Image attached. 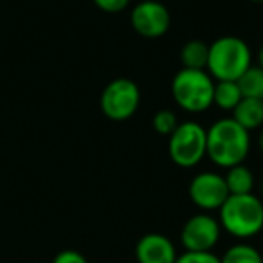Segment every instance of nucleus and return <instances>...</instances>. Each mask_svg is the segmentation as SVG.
<instances>
[{
  "mask_svg": "<svg viewBox=\"0 0 263 263\" xmlns=\"http://www.w3.org/2000/svg\"><path fill=\"white\" fill-rule=\"evenodd\" d=\"M175 263H222L216 254L211 251L197 252V251H184L182 254L177 256Z\"/></svg>",
  "mask_w": 263,
  "mask_h": 263,
  "instance_id": "obj_18",
  "label": "nucleus"
},
{
  "mask_svg": "<svg viewBox=\"0 0 263 263\" xmlns=\"http://www.w3.org/2000/svg\"><path fill=\"white\" fill-rule=\"evenodd\" d=\"M154 128L157 134H161V136H172L173 132H175V128L179 126V117H177V114L173 112V110H159L157 114L154 116Z\"/></svg>",
  "mask_w": 263,
  "mask_h": 263,
  "instance_id": "obj_17",
  "label": "nucleus"
},
{
  "mask_svg": "<svg viewBox=\"0 0 263 263\" xmlns=\"http://www.w3.org/2000/svg\"><path fill=\"white\" fill-rule=\"evenodd\" d=\"M243 98L263 99V69L258 65H251L236 80Z\"/></svg>",
  "mask_w": 263,
  "mask_h": 263,
  "instance_id": "obj_15",
  "label": "nucleus"
},
{
  "mask_svg": "<svg viewBox=\"0 0 263 263\" xmlns=\"http://www.w3.org/2000/svg\"><path fill=\"white\" fill-rule=\"evenodd\" d=\"M247 2H252V4H261L263 0H247Z\"/></svg>",
  "mask_w": 263,
  "mask_h": 263,
  "instance_id": "obj_23",
  "label": "nucleus"
},
{
  "mask_svg": "<svg viewBox=\"0 0 263 263\" xmlns=\"http://www.w3.org/2000/svg\"><path fill=\"white\" fill-rule=\"evenodd\" d=\"M226 184L229 195H247L254 190V175L245 164H236L226 170Z\"/></svg>",
  "mask_w": 263,
  "mask_h": 263,
  "instance_id": "obj_13",
  "label": "nucleus"
},
{
  "mask_svg": "<svg viewBox=\"0 0 263 263\" xmlns=\"http://www.w3.org/2000/svg\"><path fill=\"white\" fill-rule=\"evenodd\" d=\"M222 227L209 213H198L186 220L180 231V243L186 251L205 252L213 251L220 240Z\"/></svg>",
  "mask_w": 263,
  "mask_h": 263,
  "instance_id": "obj_9",
  "label": "nucleus"
},
{
  "mask_svg": "<svg viewBox=\"0 0 263 263\" xmlns=\"http://www.w3.org/2000/svg\"><path fill=\"white\" fill-rule=\"evenodd\" d=\"M258 146H259V152L263 154V126L259 128V137H258Z\"/></svg>",
  "mask_w": 263,
  "mask_h": 263,
  "instance_id": "obj_22",
  "label": "nucleus"
},
{
  "mask_svg": "<svg viewBox=\"0 0 263 263\" xmlns=\"http://www.w3.org/2000/svg\"><path fill=\"white\" fill-rule=\"evenodd\" d=\"M190 198L204 213L218 211L229 198V190L223 175L216 172H202L191 179L187 187Z\"/></svg>",
  "mask_w": 263,
  "mask_h": 263,
  "instance_id": "obj_8",
  "label": "nucleus"
},
{
  "mask_svg": "<svg viewBox=\"0 0 263 263\" xmlns=\"http://www.w3.org/2000/svg\"><path fill=\"white\" fill-rule=\"evenodd\" d=\"M213 92L215 80L209 76L208 70L180 69L173 76L172 96L184 112H205L209 106H213Z\"/></svg>",
  "mask_w": 263,
  "mask_h": 263,
  "instance_id": "obj_4",
  "label": "nucleus"
},
{
  "mask_svg": "<svg viewBox=\"0 0 263 263\" xmlns=\"http://www.w3.org/2000/svg\"><path fill=\"white\" fill-rule=\"evenodd\" d=\"M52 263H88V261L80 251H74V249H65V251H60L58 254L54 256Z\"/></svg>",
  "mask_w": 263,
  "mask_h": 263,
  "instance_id": "obj_20",
  "label": "nucleus"
},
{
  "mask_svg": "<svg viewBox=\"0 0 263 263\" xmlns=\"http://www.w3.org/2000/svg\"><path fill=\"white\" fill-rule=\"evenodd\" d=\"M241 92L236 81H215V92H213V105L220 110L233 112L234 106L241 101Z\"/></svg>",
  "mask_w": 263,
  "mask_h": 263,
  "instance_id": "obj_14",
  "label": "nucleus"
},
{
  "mask_svg": "<svg viewBox=\"0 0 263 263\" xmlns=\"http://www.w3.org/2000/svg\"><path fill=\"white\" fill-rule=\"evenodd\" d=\"M208 130V157L218 168L229 170L243 164L251 150V134L233 117L215 121Z\"/></svg>",
  "mask_w": 263,
  "mask_h": 263,
  "instance_id": "obj_1",
  "label": "nucleus"
},
{
  "mask_svg": "<svg viewBox=\"0 0 263 263\" xmlns=\"http://www.w3.org/2000/svg\"><path fill=\"white\" fill-rule=\"evenodd\" d=\"M141 105V90L136 81L116 78L101 92L99 108L103 116L112 121H126L136 116Z\"/></svg>",
  "mask_w": 263,
  "mask_h": 263,
  "instance_id": "obj_6",
  "label": "nucleus"
},
{
  "mask_svg": "<svg viewBox=\"0 0 263 263\" xmlns=\"http://www.w3.org/2000/svg\"><path fill=\"white\" fill-rule=\"evenodd\" d=\"M222 263H263V256L249 243H236L229 247L220 258Z\"/></svg>",
  "mask_w": 263,
  "mask_h": 263,
  "instance_id": "obj_16",
  "label": "nucleus"
},
{
  "mask_svg": "<svg viewBox=\"0 0 263 263\" xmlns=\"http://www.w3.org/2000/svg\"><path fill=\"white\" fill-rule=\"evenodd\" d=\"M130 26L143 38H161L172 26L170 9L157 0H141L130 13Z\"/></svg>",
  "mask_w": 263,
  "mask_h": 263,
  "instance_id": "obj_7",
  "label": "nucleus"
},
{
  "mask_svg": "<svg viewBox=\"0 0 263 263\" xmlns=\"http://www.w3.org/2000/svg\"><path fill=\"white\" fill-rule=\"evenodd\" d=\"M170 159L179 168H195L208 157V130L197 121H182L168 141Z\"/></svg>",
  "mask_w": 263,
  "mask_h": 263,
  "instance_id": "obj_5",
  "label": "nucleus"
},
{
  "mask_svg": "<svg viewBox=\"0 0 263 263\" xmlns=\"http://www.w3.org/2000/svg\"><path fill=\"white\" fill-rule=\"evenodd\" d=\"M256 58H258V67H261V69H263V45L259 47V51H258V54H256Z\"/></svg>",
  "mask_w": 263,
  "mask_h": 263,
  "instance_id": "obj_21",
  "label": "nucleus"
},
{
  "mask_svg": "<svg viewBox=\"0 0 263 263\" xmlns=\"http://www.w3.org/2000/svg\"><path fill=\"white\" fill-rule=\"evenodd\" d=\"M209 45L204 40H190L180 49V63L182 69L205 70L208 67Z\"/></svg>",
  "mask_w": 263,
  "mask_h": 263,
  "instance_id": "obj_12",
  "label": "nucleus"
},
{
  "mask_svg": "<svg viewBox=\"0 0 263 263\" xmlns=\"http://www.w3.org/2000/svg\"><path fill=\"white\" fill-rule=\"evenodd\" d=\"M218 213L220 227L238 240H247L263 231V202L254 193L229 195Z\"/></svg>",
  "mask_w": 263,
  "mask_h": 263,
  "instance_id": "obj_2",
  "label": "nucleus"
},
{
  "mask_svg": "<svg viewBox=\"0 0 263 263\" xmlns=\"http://www.w3.org/2000/svg\"><path fill=\"white\" fill-rule=\"evenodd\" d=\"M96 8L105 13H121L128 8L130 0H92Z\"/></svg>",
  "mask_w": 263,
  "mask_h": 263,
  "instance_id": "obj_19",
  "label": "nucleus"
},
{
  "mask_svg": "<svg viewBox=\"0 0 263 263\" xmlns=\"http://www.w3.org/2000/svg\"><path fill=\"white\" fill-rule=\"evenodd\" d=\"M252 65V52L245 40L238 36H220L209 44L205 70L216 81H236Z\"/></svg>",
  "mask_w": 263,
  "mask_h": 263,
  "instance_id": "obj_3",
  "label": "nucleus"
},
{
  "mask_svg": "<svg viewBox=\"0 0 263 263\" xmlns=\"http://www.w3.org/2000/svg\"><path fill=\"white\" fill-rule=\"evenodd\" d=\"M177 249L168 236L148 233L136 243V258L139 263H175Z\"/></svg>",
  "mask_w": 263,
  "mask_h": 263,
  "instance_id": "obj_10",
  "label": "nucleus"
},
{
  "mask_svg": "<svg viewBox=\"0 0 263 263\" xmlns=\"http://www.w3.org/2000/svg\"><path fill=\"white\" fill-rule=\"evenodd\" d=\"M231 117L249 134L252 130H259L263 126V99L241 98V101L234 106Z\"/></svg>",
  "mask_w": 263,
  "mask_h": 263,
  "instance_id": "obj_11",
  "label": "nucleus"
}]
</instances>
